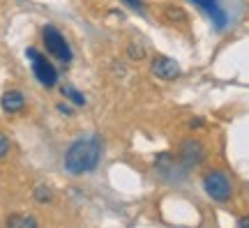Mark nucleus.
I'll return each mask as SVG.
<instances>
[{"mask_svg": "<svg viewBox=\"0 0 249 228\" xmlns=\"http://www.w3.org/2000/svg\"><path fill=\"white\" fill-rule=\"evenodd\" d=\"M99 159H102V143L99 139H79L74 140L70 148L65 150L62 157V168L67 175H88L97 168Z\"/></svg>", "mask_w": 249, "mask_h": 228, "instance_id": "f257e3e1", "label": "nucleus"}, {"mask_svg": "<svg viewBox=\"0 0 249 228\" xmlns=\"http://www.w3.org/2000/svg\"><path fill=\"white\" fill-rule=\"evenodd\" d=\"M203 192L214 203H229L233 198V182L222 168H208L203 173Z\"/></svg>", "mask_w": 249, "mask_h": 228, "instance_id": "f03ea898", "label": "nucleus"}, {"mask_svg": "<svg viewBox=\"0 0 249 228\" xmlns=\"http://www.w3.org/2000/svg\"><path fill=\"white\" fill-rule=\"evenodd\" d=\"M42 42H44V49H46V53L53 58V60H58V62H62L65 67H70L71 65V46H70V42L65 39V35H62L60 30L55 26H44V30H42Z\"/></svg>", "mask_w": 249, "mask_h": 228, "instance_id": "7ed1b4c3", "label": "nucleus"}, {"mask_svg": "<svg viewBox=\"0 0 249 228\" xmlns=\"http://www.w3.org/2000/svg\"><path fill=\"white\" fill-rule=\"evenodd\" d=\"M26 55L28 60H30V67H33V74H35V79L39 81V86H44V88H53L55 83H58V70H55V65L49 58H46L44 53H39L37 49H26Z\"/></svg>", "mask_w": 249, "mask_h": 228, "instance_id": "20e7f679", "label": "nucleus"}, {"mask_svg": "<svg viewBox=\"0 0 249 228\" xmlns=\"http://www.w3.org/2000/svg\"><path fill=\"white\" fill-rule=\"evenodd\" d=\"M205 159V148L198 139H185L178 148V161L185 171L196 168Z\"/></svg>", "mask_w": 249, "mask_h": 228, "instance_id": "39448f33", "label": "nucleus"}, {"mask_svg": "<svg viewBox=\"0 0 249 228\" xmlns=\"http://www.w3.org/2000/svg\"><path fill=\"white\" fill-rule=\"evenodd\" d=\"M150 71L152 76H157L160 81H176L182 74L180 65L169 55H155L150 62Z\"/></svg>", "mask_w": 249, "mask_h": 228, "instance_id": "423d86ee", "label": "nucleus"}, {"mask_svg": "<svg viewBox=\"0 0 249 228\" xmlns=\"http://www.w3.org/2000/svg\"><path fill=\"white\" fill-rule=\"evenodd\" d=\"M192 2H194L203 14L210 17V21L214 23L217 30H224V28L229 26V17H226V12H224V7H222V2H219V0H192Z\"/></svg>", "mask_w": 249, "mask_h": 228, "instance_id": "0eeeda50", "label": "nucleus"}, {"mask_svg": "<svg viewBox=\"0 0 249 228\" xmlns=\"http://www.w3.org/2000/svg\"><path fill=\"white\" fill-rule=\"evenodd\" d=\"M0 106H2L5 113L17 115L26 108V97H23L21 90H7V92H2V97H0Z\"/></svg>", "mask_w": 249, "mask_h": 228, "instance_id": "6e6552de", "label": "nucleus"}, {"mask_svg": "<svg viewBox=\"0 0 249 228\" xmlns=\"http://www.w3.org/2000/svg\"><path fill=\"white\" fill-rule=\"evenodd\" d=\"M161 14H164V18L169 21V23H173V26H185L187 21V12L182 7H178V5H164V9H161Z\"/></svg>", "mask_w": 249, "mask_h": 228, "instance_id": "1a4fd4ad", "label": "nucleus"}, {"mask_svg": "<svg viewBox=\"0 0 249 228\" xmlns=\"http://www.w3.org/2000/svg\"><path fill=\"white\" fill-rule=\"evenodd\" d=\"M39 221L35 217H26V214H12L7 217V226L9 228H35Z\"/></svg>", "mask_w": 249, "mask_h": 228, "instance_id": "9d476101", "label": "nucleus"}, {"mask_svg": "<svg viewBox=\"0 0 249 228\" xmlns=\"http://www.w3.org/2000/svg\"><path fill=\"white\" fill-rule=\"evenodd\" d=\"M62 95L67 97L74 106H86V102H88V99H86V95H83L81 90H76L74 86H62Z\"/></svg>", "mask_w": 249, "mask_h": 228, "instance_id": "9b49d317", "label": "nucleus"}, {"mask_svg": "<svg viewBox=\"0 0 249 228\" xmlns=\"http://www.w3.org/2000/svg\"><path fill=\"white\" fill-rule=\"evenodd\" d=\"M33 198H35L39 205H49V203L53 201V192H51L46 184H39V187L33 189Z\"/></svg>", "mask_w": 249, "mask_h": 228, "instance_id": "f8f14e48", "label": "nucleus"}, {"mask_svg": "<svg viewBox=\"0 0 249 228\" xmlns=\"http://www.w3.org/2000/svg\"><path fill=\"white\" fill-rule=\"evenodd\" d=\"M145 46L143 44H136V42H134V44H129L127 46V55H129V58H132V60H143V58H145Z\"/></svg>", "mask_w": 249, "mask_h": 228, "instance_id": "ddd939ff", "label": "nucleus"}, {"mask_svg": "<svg viewBox=\"0 0 249 228\" xmlns=\"http://www.w3.org/2000/svg\"><path fill=\"white\" fill-rule=\"evenodd\" d=\"M7 152H9V139L5 134H0V159L7 157Z\"/></svg>", "mask_w": 249, "mask_h": 228, "instance_id": "4468645a", "label": "nucleus"}, {"mask_svg": "<svg viewBox=\"0 0 249 228\" xmlns=\"http://www.w3.org/2000/svg\"><path fill=\"white\" fill-rule=\"evenodd\" d=\"M123 5H127V7H132L134 12H143V7H145V5H143L141 0H123Z\"/></svg>", "mask_w": 249, "mask_h": 228, "instance_id": "2eb2a0df", "label": "nucleus"}, {"mask_svg": "<svg viewBox=\"0 0 249 228\" xmlns=\"http://www.w3.org/2000/svg\"><path fill=\"white\" fill-rule=\"evenodd\" d=\"M189 127H192V129H201V127H205V120L203 118H194V120L189 123Z\"/></svg>", "mask_w": 249, "mask_h": 228, "instance_id": "dca6fc26", "label": "nucleus"}, {"mask_svg": "<svg viewBox=\"0 0 249 228\" xmlns=\"http://www.w3.org/2000/svg\"><path fill=\"white\" fill-rule=\"evenodd\" d=\"M58 111H60L62 115H71V113H74V108H71V106H67V104H58Z\"/></svg>", "mask_w": 249, "mask_h": 228, "instance_id": "f3484780", "label": "nucleus"}, {"mask_svg": "<svg viewBox=\"0 0 249 228\" xmlns=\"http://www.w3.org/2000/svg\"><path fill=\"white\" fill-rule=\"evenodd\" d=\"M238 226H249V214H247V217H240V219H238Z\"/></svg>", "mask_w": 249, "mask_h": 228, "instance_id": "a211bd4d", "label": "nucleus"}]
</instances>
